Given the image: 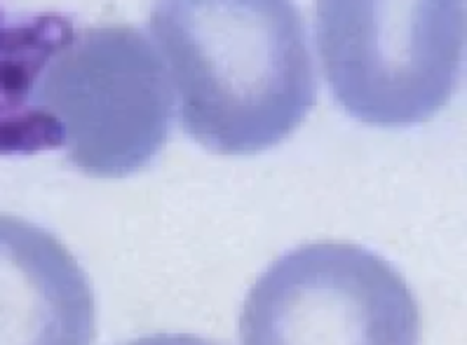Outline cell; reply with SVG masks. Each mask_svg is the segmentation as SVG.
Segmentation results:
<instances>
[{
	"label": "cell",
	"mask_w": 467,
	"mask_h": 345,
	"mask_svg": "<svg viewBox=\"0 0 467 345\" xmlns=\"http://www.w3.org/2000/svg\"><path fill=\"white\" fill-rule=\"evenodd\" d=\"M122 345H221L219 340L204 339L198 334H149L127 340Z\"/></svg>",
	"instance_id": "7"
},
{
	"label": "cell",
	"mask_w": 467,
	"mask_h": 345,
	"mask_svg": "<svg viewBox=\"0 0 467 345\" xmlns=\"http://www.w3.org/2000/svg\"><path fill=\"white\" fill-rule=\"evenodd\" d=\"M97 298L55 233L0 214V345H92Z\"/></svg>",
	"instance_id": "5"
},
{
	"label": "cell",
	"mask_w": 467,
	"mask_h": 345,
	"mask_svg": "<svg viewBox=\"0 0 467 345\" xmlns=\"http://www.w3.org/2000/svg\"><path fill=\"white\" fill-rule=\"evenodd\" d=\"M76 28L67 15L0 10V155L61 148L59 130L43 109V85Z\"/></svg>",
	"instance_id": "6"
},
{
	"label": "cell",
	"mask_w": 467,
	"mask_h": 345,
	"mask_svg": "<svg viewBox=\"0 0 467 345\" xmlns=\"http://www.w3.org/2000/svg\"><path fill=\"white\" fill-rule=\"evenodd\" d=\"M467 38L456 0H325L315 43L336 104L371 127L430 120L453 97Z\"/></svg>",
	"instance_id": "2"
},
{
	"label": "cell",
	"mask_w": 467,
	"mask_h": 345,
	"mask_svg": "<svg viewBox=\"0 0 467 345\" xmlns=\"http://www.w3.org/2000/svg\"><path fill=\"white\" fill-rule=\"evenodd\" d=\"M174 106L160 49L132 24H78L43 85L61 151L94 179L146 170L170 139Z\"/></svg>",
	"instance_id": "3"
},
{
	"label": "cell",
	"mask_w": 467,
	"mask_h": 345,
	"mask_svg": "<svg viewBox=\"0 0 467 345\" xmlns=\"http://www.w3.org/2000/svg\"><path fill=\"white\" fill-rule=\"evenodd\" d=\"M179 122L219 155L289 139L317 101L306 22L285 0H174L150 12Z\"/></svg>",
	"instance_id": "1"
},
{
	"label": "cell",
	"mask_w": 467,
	"mask_h": 345,
	"mask_svg": "<svg viewBox=\"0 0 467 345\" xmlns=\"http://www.w3.org/2000/svg\"><path fill=\"white\" fill-rule=\"evenodd\" d=\"M240 345H420V308L388 258L352 242H308L259 275Z\"/></svg>",
	"instance_id": "4"
}]
</instances>
